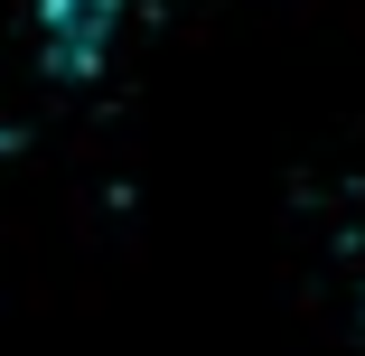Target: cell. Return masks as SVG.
Returning <instances> with one entry per match:
<instances>
[{"instance_id":"1","label":"cell","mask_w":365,"mask_h":356,"mask_svg":"<svg viewBox=\"0 0 365 356\" xmlns=\"http://www.w3.org/2000/svg\"><path fill=\"white\" fill-rule=\"evenodd\" d=\"M122 38V0H38L29 19V56L47 76H94Z\"/></svg>"}]
</instances>
